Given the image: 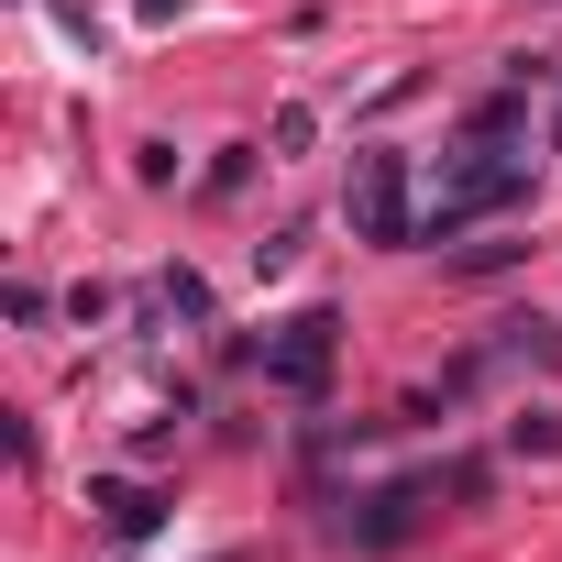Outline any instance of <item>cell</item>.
I'll list each match as a JSON object with an SVG mask.
<instances>
[{"label":"cell","mask_w":562,"mask_h":562,"mask_svg":"<svg viewBox=\"0 0 562 562\" xmlns=\"http://www.w3.org/2000/svg\"><path fill=\"white\" fill-rule=\"evenodd\" d=\"M353 232H364V243H397V232H408V188H397V155H364V166H353Z\"/></svg>","instance_id":"1"},{"label":"cell","mask_w":562,"mask_h":562,"mask_svg":"<svg viewBox=\"0 0 562 562\" xmlns=\"http://www.w3.org/2000/svg\"><path fill=\"white\" fill-rule=\"evenodd\" d=\"M321 364H331V321H288V342H276V375H288V386H321Z\"/></svg>","instance_id":"2"}]
</instances>
